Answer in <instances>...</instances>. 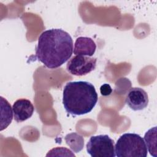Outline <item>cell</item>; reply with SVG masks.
I'll return each instance as SVG.
<instances>
[{
  "label": "cell",
  "mask_w": 157,
  "mask_h": 157,
  "mask_svg": "<svg viewBox=\"0 0 157 157\" xmlns=\"http://www.w3.org/2000/svg\"><path fill=\"white\" fill-rule=\"evenodd\" d=\"M96 61L97 59L94 57L75 55L68 61L66 69L71 74L74 75H85L95 69Z\"/></svg>",
  "instance_id": "obj_5"
},
{
  "label": "cell",
  "mask_w": 157,
  "mask_h": 157,
  "mask_svg": "<svg viewBox=\"0 0 157 157\" xmlns=\"http://www.w3.org/2000/svg\"><path fill=\"white\" fill-rule=\"evenodd\" d=\"M148 101V94L144 90L139 87H134L128 91L125 102L130 109L138 111L146 108Z\"/></svg>",
  "instance_id": "obj_6"
},
{
  "label": "cell",
  "mask_w": 157,
  "mask_h": 157,
  "mask_svg": "<svg viewBox=\"0 0 157 157\" xmlns=\"http://www.w3.org/2000/svg\"><path fill=\"white\" fill-rule=\"evenodd\" d=\"M96 49L94 41L88 37H78L75 40L74 47V54L75 55L93 56Z\"/></svg>",
  "instance_id": "obj_8"
},
{
  "label": "cell",
  "mask_w": 157,
  "mask_h": 157,
  "mask_svg": "<svg viewBox=\"0 0 157 157\" xmlns=\"http://www.w3.org/2000/svg\"><path fill=\"white\" fill-rule=\"evenodd\" d=\"M73 40L70 34L61 29L43 31L38 38L34 56L49 69H56L65 63L73 53Z\"/></svg>",
  "instance_id": "obj_1"
},
{
  "label": "cell",
  "mask_w": 157,
  "mask_h": 157,
  "mask_svg": "<svg viewBox=\"0 0 157 157\" xmlns=\"http://www.w3.org/2000/svg\"><path fill=\"white\" fill-rule=\"evenodd\" d=\"M87 153L92 157H115L114 141L108 135L91 136L86 144Z\"/></svg>",
  "instance_id": "obj_4"
},
{
  "label": "cell",
  "mask_w": 157,
  "mask_h": 157,
  "mask_svg": "<svg viewBox=\"0 0 157 157\" xmlns=\"http://www.w3.org/2000/svg\"><path fill=\"white\" fill-rule=\"evenodd\" d=\"M12 110L15 120L20 123L31 117L34 111V107L29 100L19 99L13 103Z\"/></svg>",
  "instance_id": "obj_7"
},
{
  "label": "cell",
  "mask_w": 157,
  "mask_h": 157,
  "mask_svg": "<svg viewBox=\"0 0 157 157\" xmlns=\"http://www.w3.org/2000/svg\"><path fill=\"white\" fill-rule=\"evenodd\" d=\"M112 92V89L109 84L104 83L100 87V93L102 96H107L110 95Z\"/></svg>",
  "instance_id": "obj_11"
},
{
  "label": "cell",
  "mask_w": 157,
  "mask_h": 157,
  "mask_svg": "<svg viewBox=\"0 0 157 157\" xmlns=\"http://www.w3.org/2000/svg\"><path fill=\"white\" fill-rule=\"evenodd\" d=\"M98 96L95 87L86 81L67 82L63 88V104L67 113L82 115L90 112L95 107Z\"/></svg>",
  "instance_id": "obj_2"
},
{
  "label": "cell",
  "mask_w": 157,
  "mask_h": 157,
  "mask_svg": "<svg viewBox=\"0 0 157 157\" xmlns=\"http://www.w3.org/2000/svg\"><path fill=\"white\" fill-rule=\"evenodd\" d=\"M145 142L146 143L147 148L150 154L156 157V127L155 126L148 130L144 136Z\"/></svg>",
  "instance_id": "obj_10"
},
{
  "label": "cell",
  "mask_w": 157,
  "mask_h": 157,
  "mask_svg": "<svg viewBox=\"0 0 157 157\" xmlns=\"http://www.w3.org/2000/svg\"><path fill=\"white\" fill-rule=\"evenodd\" d=\"M115 151L118 157H146L147 148L144 139L136 133H124L115 144Z\"/></svg>",
  "instance_id": "obj_3"
},
{
  "label": "cell",
  "mask_w": 157,
  "mask_h": 157,
  "mask_svg": "<svg viewBox=\"0 0 157 157\" xmlns=\"http://www.w3.org/2000/svg\"><path fill=\"white\" fill-rule=\"evenodd\" d=\"M1 131L6 129L12 120V111L10 104L8 101L1 97Z\"/></svg>",
  "instance_id": "obj_9"
}]
</instances>
